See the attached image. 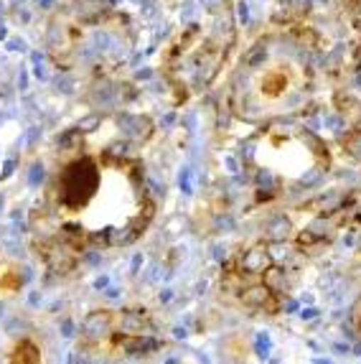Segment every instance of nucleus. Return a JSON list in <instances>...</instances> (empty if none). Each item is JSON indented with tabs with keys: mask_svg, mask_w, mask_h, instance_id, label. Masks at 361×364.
Wrapping results in <instances>:
<instances>
[{
	"mask_svg": "<svg viewBox=\"0 0 361 364\" xmlns=\"http://www.w3.org/2000/svg\"><path fill=\"white\" fill-rule=\"evenodd\" d=\"M143 115H97L74 125L59 146V164L41 201V225L77 252L87 242L127 245L153 219V196L135 148L151 138Z\"/></svg>",
	"mask_w": 361,
	"mask_h": 364,
	"instance_id": "obj_1",
	"label": "nucleus"
},
{
	"mask_svg": "<svg viewBox=\"0 0 361 364\" xmlns=\"http://www.w3.org/2000/svg\"><path fill=\"white\" fill-rule=\"evenodd\" d=\"M343 56L318 33L277 18L249 43L227 82V107L247 125L301 115L338 87Z\"/></svg>",
	"mask_w": 361,
	"mask_h": 364,
	"instance_id": "obj_2",
	"label": "nucleus"
},
{
	"mask_svg": "<svg viewBox=\"0 0 361 364\" xmlns=\"http://www.w3.org/2000/svg\"><path fill=\"white\" fill-rule=\"evenodd\" d=\"M43 43L61 72L104 79L130 59L135 31L125 13L107 0H67L48 18Z\"/></svg>",
	"mask_w": 361,
	"mask_h": 364,
	"instance_id": "obj_3",
	"label": "nucleus"
},
{
	"mask_svg": "<svg viewBox=\"0 0 361 364\" xmlns=\"http://www.w3.org/2000/svg\"><path fill=\"white\" fill-rule=\"evenodd\" d=\"M237 46L235 8L227 0L178 31L161 56V77L176 102H188L209 90Z\"/></svg>",
	"mask_w": 361,
	"mask_h": 364,
	"instance_id": "obj_4",
	"label": "nucleus"
},
{
	"mask_svg": "<svg viewBox=\"0 0 361 364\" xmlns=\"http://www.w3.org/2000/svg\"><path fill=\"white\" fill-rule=\"evenodd\" d=\"M252 140L254 166L262 176L293 178V181H311L320 176L331 166L328 148L318 135L308 133L306 128L272 122L262 125Z\"/></svg>",
	"mask_w": 361,
	"mask_h": 364,
	"instance_id": "obj_5",
	"label": "nucleus"
},
{
	"mask_svg": "<svg viewBox=\"0 0 361 364\" xmlns=\"http://www.w3.org/2000/svg\"><path fill=\"white\" fill-rule=\"evenodd\" d=\"M356 323H359V328H361V304H359V309H356Z\"/></svg>",
	"mask_w": 361,
	"mask_h": 364,
	"instance_id": "obj_6",
	"label": "nucleus"
}]
</instances>
